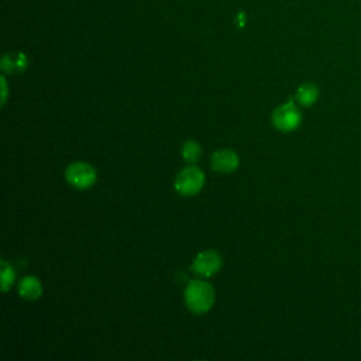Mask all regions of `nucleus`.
<instances>
[{"label": "nucleus", "mask_w": 361, "mask_h": 361, "mask_svg": "<svg viewBox=\"0 0 361 361\" xmlns=\"http://www.w3.org/2000/svg\"><path fill=\"white\" fill-rule=\"evenodd\" d=\"M18 293L21 298L28 299V300L38 299L42 293V285L38 278H35L32 275L25 276V278H23V281L18 285Z\"/></svg>", "instance_id": "7"}, {"label": "nucleus", "mask_w": 361, "mask_h": 361, "mask_svg": "<svg viewBox=\"0 0 361 361\" xmlns=\"http://www.w3.org/2000/svg\"><path fill=\"white\" fill-rule=\"evenodd\" d=\"M65 178L76 189H87L96 182V171L86 162H73L66 166Z\"/></svg>", "instance_id": "4"}, {"label": "nucleus", "mask_w": 361, "mask_h": 361, "mask_svg": "<svg viewBox=\"0 0 361 361\" xmlns=\"http://www.w3.org/2000/svg\"><path fill=\"white\" fill-rule=\"evenodd\" d=\"M200 154H202L200 145H199L196 141H193V140L186 141V142L183 144V147H182V157H183V159H185L186 162L193 164V162L199 161Z\"/></svg>", "instance_id": "10"}, {"label": "nucleus", "mask_w": 361, "mask_h": 361, "mask_svg": "<svg viewBox=\"0 0 361 361\" xmlns=\"http://www.w3.org/2000/svg\"><path fill=\"white\" fill-rule=\"evenodd\" d=\"M27 66V59L24 54H7L1 61V68L4 72H20Z\"/></svg>", "instance_id": "9"}, {"label": "nucleus", "mask_w": 361, "mask_h": 361, "mask_svg": "<svg viewBox=\"0 0 361 361\" xmlns=\"http://www.w3.org/2000/svg\"><path fill=\"white\" fill-rule=\"evenodd\" d=\"M204 185V173L196 166L182 169L175 179V189L183 196L196 195Z\"/></svg>", "instance_id": "3"}, {"label": "nucleus", "mask_w": 361, "mask_h": 361, "mask_svg": "<svg viewBox=\"0 0 361 361\" xmlns=\"http://www.w3.org/2000/svg\"><path fill=\"white\" fill-rule=\"evenodd\" d=\"M302 123V114L293 102H286L276 107L272 113V124L275 128L283 133L296 130Z\"/></svg>", "instance_id": "2"}, {"label": "nucleus", "mask_w": 361, "mask_h": 361, "mask_svg": "<svg viewBox=\"0 0 361 361\" xmlns=\"http://www.w3.org/2000/svg\"><path fill=\"white\" fill-rule=\"evenodd\" d=\"M185 302L193 313H204L214 303V289L209 282L190 281L185 289Z\"/></svg>", "instance_id": "1"}, {"label": "nucleus", "mask_w": 361, "mask_h": 361, "mask_svg": "<svg viewBox=\"0 0 361 361\" xmlns=\"http://www.w3.org/2000/svg\"><path fill=\"white\" fill-rule=\"evenodd\" d=\"M14 282V271L4 259L1 261V289L6 292Z\"/></svg>", "instance_id": "11"}, {"label": "nucleus", "mask_w": 361, "mask_h": 361, "mask_svg": "<svg viewBox=\"0 0 361 361\" xmlns=\"http://www.w3.org/2000/svg\"><path fill=\"white\" fill-rule=\"evenodd\" d=\"M319 99V87L314 83H303L296 90V100L299 104L309 107Z\"/></svg>", "instance_id": "8"}, {"label": "nucleus", "mask_w": 361, "mask_h": 361, "mask_svg": "<svg viewBox=\"0 0 361 361\" xmlns=\"http://www.w3.org/2000/svg\"><path fill=\"white\" fill-rule=\"evenodd\" d=\"M1 86H3V102L1 103H4L6 102V96H7V86H6L4 78H1Z\"/></svg>", "instance_id": "12"}, {"label": "nucleus", "mask_w": 361, "mask_h": 361, "mask_svg": "<svg viewBox=\"0 0 361 361\" xmlns=\"http://www.w3.org/2000/svg\"><path fill=\"white\" fill-rule=\"evenodd\" d=\"M221 267V257L212 250L203 251L196 255L192 264V271L199 276L207 278L214 275Z\"/></svg>", "instance_id": "5"}, {"label": "nucleus", "mask_w": 361, "mask_h": 361, "mask_svg": "<svg viewBox=\"0 0 361 361\" xmlns=\"http://www.w3.org/2000/svg\"><path fill=\"white\" fill-rule=\"evenodd\" d=\"M212 168L221 173H228L237 169L238 155L231 149H219L212 155Z\"/></svg>", "instance_id": "6"}]
</instances>
